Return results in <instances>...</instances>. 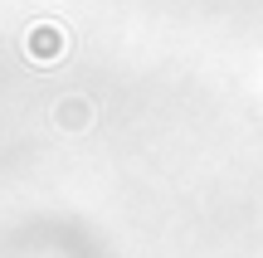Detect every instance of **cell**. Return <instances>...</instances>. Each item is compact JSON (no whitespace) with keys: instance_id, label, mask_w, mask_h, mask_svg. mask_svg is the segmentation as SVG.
Returning <instances> with one entry per match:
<instances>
[{"instance_id":"6da1fadb","label":"cell","mask_w":263,"mask_h":258,"mask_svg":"<svg viewBox=\"0 0 263 258\" xmlns=\"http://www.w3.org/2000/svg\"><path fill=\"white\" fill-rule=\"evenodd\" d=\"M25 54L34 58V64H54V58L68 54V34L64 25H54V19H39V25H29L25 34Z\"/></svg>"},{"instance_id":"7a4b0ae2","label":"cell","mask_w":263,"mask_h":258,"mask_svg":"<svg viewBox=\"0 0 263 258\" xmlns=\"http://www.w3.org/2000/svg\"><path fill=\"white\" fill-rule=\"evenodd\" d=\"M54 112H59V127H68V132L93 122V103H83V97H59Z\"/></svg>"}]
</instances>
